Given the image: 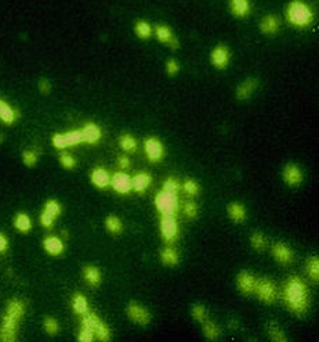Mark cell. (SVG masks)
<instances>
[{
  "label": "cell",
  "mask_w": 319,
  "mask_h": 342,
  "mask_svg": "<svg viewBox=\"0 0 319 342\" xmlns=\"http://www.w3.org/2000/svg\"><path fill=\"white\" fill-rule=\"evenodd\" d=\"M283 299L286 306L296 315H303L307 312L309 298L304 281L299 277H290L283 288Z\"/></svg>",
  "instance_id": "6da1fadb"
},
{
  "label": "cell",
  "mask_w": 319,
  "mask_h": 342,
  "mask_svg": "<svg viewBox=\"0 0 319 342\" xmlns=\"http://www.w3.org/2000/svg\"><path fill=\"white\" fill-rule=\"evenodd\" d=\"M286 20L292 26L304 30L314 22V10L304 0H292L286 6Z\"/></svg>",
  "instance_id": "7a4b0ae2"
},
{
  "label": "cell",
  "mask_w": 319,
  "mask_h": 342,
  "mask_svg": "<svg viewBox=\"0 0 319 342\" xmlns=\"http://www.w3.org/2000/svg\"><path fill=\"white\" fill-rule=\"evenodd\" d=\"M82 326L88 327L91 331L94 332V338L99 339V341L107 342L111 339V331L109 327L101 319L95 315V313L87 312L86 315L82 316Z\"/></svg>",
  "instance_id": "3957f363"
},
{
  "label": "cell",
  "mask_w": 319,
  "mask_h": 342,
  "mask_svg": "<svg viewBox=\"0 0 319 342\" xmlns=\"http://www.w3.org/2000/svg\"><path fill=\"white\" fill-rule=\"evenodd\" d=\"M20 319L11 316L9 313L3 315L0 322V341L2 342H14L17 339L18 328H20Z\"/></svg>",
  "instance_id": "277c9868"
},
{
  "label": "cell",
  "mask_w": 319,
  "mask_h": 342,
  "mask_svg": "<svg viewBox=\"0 0 319 342\" xmlns=\"http://www.w3.org/2000/svg\"><path fill=\"white\" fill-rule=\"evenodd\" d=\"M51 143L57 150H67L68 147H74L78 144L83 143V137H82V132L80 129L69 130L65 133H55L51 137Z\"/></svg>",
  "instance_id": "5b68a950"
},
{
  "label": "cell",
  "mask_w": 319,
  "mask_h": 342,
  "mask_svg": "<svg viewBox=\"0 0 319 342\" xmlns=\"http://www.w3.org/2000/svg\"><path fill=\"white\" fill-rule=\"evenodd\" d=\"M155 205H156L157 211L161 213H172L176 215L178 211L180 203H178V197L177 194L169 193V191H159L155 197Z\"/></svg>",
  "instance_id": "8992f818"
},
{
  "label": "cell",
  "mask_w": 319,
  "mask_h": 342,
  "mask_svg": "<svg viewBox=\"0 0 319 342\" xmlns=\"http://www.w3.org/2000/svg\"><path fill=\"white\" fill-rule=\"evenodd\" d=\"M144 151L147 154L148 161L152 164L161 162L165 157V146L155 136H149L144 140Z\"/></svg>",
  "instance_id": "52a82bcc"
},
{
  "label": "cell",
  "mask_w": 319,
  "mask_h": 342,
  "mask_svg": "<svg viewBox=\"0 0 319 342\" xmlns=\"http://www.w3.org/2000/svg\"><path fill=\"white\" fill-rule=\"evenodd\" d=\"M254 294L259 297L261 302L272 303L276 299V288L272 281L268 278H259L256 280Z\"/></svg>",
  "instance_id": "ba28073f"
},
{
  "label": "cell",
  "mask_w": 319,
  "mask_h": 342,
  "mask_svg": "<svg viewBox=\"0 0 319 342\" xmlns=\"http://www.w3.org/2000/svg\"><path fill=\"white\" fill-rule=\"evenodd\" d=\"M161 234L167 243L176 241L178 237V223H177L176 215L172 213H162L161 218Z\"/></svg>",
  "instance_id": "9c48e42d"
},
{
  "label": "cell",
  "mask_w": 319,
  "mask_h": 342,
  "mask_svg": "<svg viewBox=\"0 0 319 342\" xmlns=\"http://www.w3.org/2000/svg\"><path fill=\"white\" fill-rule=\"evenodd\" d=\"M61 215V205L55 200L46 201L43 211L40 213V224L44 229H51L54 224V220Z\"/></svg>",
  "instance_id": "30bf717a"
},
{
  "label": "cell",
  "mask_w": 319,
  "mask_h": 342,
  "mask_svg": "<svg viewBox=\"0 0 319 342\" xmlns=\"http://www.w3.org/2000/svg\"><path fill=\"white\" fill-rule=\"evenodd\" d=\"M126 313H127L129 319L138 326H148L152 320V316H151V313L147 307H144L143 305H138L137 302L129 303L127 307H126Z\"/></svg>",
  "instance_id": "8fae6325"
},
{
  "label": "cell",
  "mask_w": 319,
  "mask_h": 342,
  "mask_svg": "<svg viewBox=\"0 0 319 342\" xmlns=\"http://www.w3.org/2000/svg\"><path fill=\"white\" fill-rule=\"evenodd\" d=\"M153 35L163 45H167L170 49L177 50L180 47V42L177 39V36L174 35V32L172 31V28L166 24H157L153 30Z\"/></svg>",
  "instance_id": "7c38bea8"
},
{
  "label": "cell",
  "mask_w": 319,
  "mask_h": 342,
  "mask_svg": "<svg viewBox=\"0 0 319 342\" xmlns=\"http://www.w3.org/2000/svg\"><path fill=\"white\" fill-rule=\"evenodd\" d=\"M230 60H231V54H230V50L227 46L217 45L211 50L210 63L217 70H226L230 65Z\"/></svg>",
  "instance_id": "4fadbf2b"
},
{
  "label": "cell",
  "mask_w": 319,
  "mask_h": 342,
  "mask_svg": "<svg viewBox=\"0 0 319 342\" xmlns=\"http://www.w3.org/2000/svg\"><path fill=\"white\" fill-rule=\"evenodd\" d=\"M112 189L118 194H129L133 190L132 178L124 172H118L111 176V184Z\"/></svg>",
  "instance_id": "5bb4252c"
},
{
  "label": "cell",
  "mask_w": 319,
  "mask_h": 342,
  "mask_svg": "<svg viewBox=\"0 0 319 342\" xmlns=\"http://www.w3.org/2000/svg\"><path fill=\"white\" fill-rule=\"evenodd\" d=\"M259 88V79L257 78H247L242 82L235 90V97L239 101H245V100L250 99L251 96L254 95L256 90Z\"/></svg>",
  "instance_id": "9a60e30c"
},
{
  "label": "cell",
  "mask_w": 319,
  "mask_h": 342,
  "mask_svg": "<svg viewBox=\"0 0 319 342\" xmlns=\"http://www.w3.org/2000/svg\"><path fill=\"white\" fill-rule=\"evenodd\" d=\"M256 280H257V278H256L253 274L243 270V272H241L238 276H236V287H238V290H239L242 294L250 295V294H254Z\"/></svg>",
  "instance_id": "2e32d148"
},
{
  "label": "cell",
  "mask_w": 319,
  "mask_h": 342,
  "mask_svg": "<svg viewBox=\"0 0 319 342\" xmlns=\"http://www.w3.org/2000/svg\"><path fill=\"white\" fill-rule=\"evenodd\" d=\"M82 132V137H83V143L87 144H97L103 137V130L99 125L94 122H87L83 128L80 129Z\"/></svg>",
  "instance_id": "e0dca14e"
},
{
  "label": "cell",
  "mask_w": 319,
  "mask_h": 342,
  "mask_svg": "<svg viewBox=\"0 0 319 342\" xmlns=\"http://www.w3.org/2000/svg\"><path fill=\"white\" fill-rule=\"evenodd\" d=\"M259 28H260L261 34H264V35H276L280 30V21L275 14H267L260 21Z\"/></svg>",
  "instance_id": "ac0fdd59"
},
{
  "label": "cell",
  "mask_w": 319,
  "mask_h": 342,
  "mask_svg": "<svg viewBox=\"0 0 319 342\" xmlns=\"http://www.w3.org/2000/svg\"><path fill=\"white\" fill-rule=\"evenodd\" d=\"M283 182L289 186H299L303 182V172L296 164H288L282 172Z\"/></svg>",
  "instance_id": "d6986e66"
},
{
  "label": "cell",
  "mask_w": 319,
  "mask_h": 342,
  "mask_svg": "<svg viewBox=\"0 0 319 342\" xmlns=\"http://www.w3.org/2000/svg\"><path fill=\"white\" fill-rule=\"evenodd\" d=\"M272 256L276 262L286 265V263H290L293 261V251L288 244L276 243L272 247Z\"/></svg>",
  "instance_id": "ffe728a7"
},
{
  "label": "cell",
  "mask_w": 319,
  "mask_h": 342,
  "mask_svg": "<svg viewBox=\"0 0 319 342\" xmlns=\"http://www.w3.org/2000/svg\"><path fill=\"white\" fill-rule=\"evenodd\" d=\"M42 245H43L44 251L49 255H51V256H58V255L64 252L65 249L64 241L61 238L55 237V236H49V237L44 238Z\"/></svg>",
  "instance_id": "44dd1931"
},
{
  "label": "cell",
  "mask_w": 319,
  "mask_h": 342,
  "mask_svg": "<svg viewBox=\"0 0 319 342\" xmlns=\"http://www.w3.org/2000/svg\"><path fill=\"white\" fill-rule=\"evenodd\" d=\"M230 10H231V14L236 18H245L251 11L250 0H231Z\"/></svg>",
  "instance_id": "7402d4cb"
},
{
  "label": "cell",
  "mask_w": 319,
  "mask_h": 342,
  "mask_svg": "<svg viewBox=\"0 0 319 342\" xmlns=\"http://www.w3.org/2000/svg\"><path fill=\"white\" fill-rule=\"evenodd\" d=\"M90 180L91 183L99 187V189H107L109 184H111V175L108 174V170H105L104 168H94L90 175Z\"/></svg>",
  "instance_id": "603a6c76"
},
{
  "label": "cell",
  "mask_w": 319,
  "mask_h": 342,
  "mask_svg": "<svg viewBox=\"0 0 319 342\" xmlns=\"http://www.w3.org/2000/svg\"><path fill=\"white\" fill-rule=\"evenodd\" d=\"M20 114L15 108H13L7 101L0 99V121L6 125H13L18 119Z\"/></svg>",
  "instance_id": "cb8c5ba5"
},
{
  "label": "cell",
  "mask_w": 319,
  "mask_h": 342,
  "mask_svg": "<svg viewBox=\"0 0 319 342\" xmlns=\"http://www.w3.org/2000/svg\"><path fill=\"white\" fill-rule=\"evenodd\" d=\"M83 278L88 286L99 287L101 284V280H103V274H101L99 268H95L93 265H87L83 268Z\"/></svg>",
  "instance_id": "d4e9b609"
},
{
  "label": "cell",
  "mask_w": 319,
  "mask_h": 342,
  "mask_svg": "<svg viewBox=\"0 0 319 342\" xmlns=\"http://www.w3.org/2000/svg\"><path fill=\"white\" fill-rule=\"evenodd\" d=\"M151 182H152V178L145 172L137 174L134 178H132L133 190L137 191V193H145V190L149 187Z\"/></svg>",
  "instance_id": "484cf974"
},
{
  "label": "cell",
  "mask_w": 319,
  "mask_h": 342,
  "mask_svg": "<svg viewBox=\"0 0 319 342\" xmlns=\"http://www.w3.org/2000/svg\"><path fill=\"white\" fill-rule=\"evenodd\" d=\"M228 216L235 222V223H242L246 219V208L239 203H231L227 208Z\"/></svg>",
  "instance_id": "4316f807"
},
{
  "label": "cell",
  "mask_w": 319,
  "mask_h": 342,
  "mask_svg": "<svg viewBox=\"0 0 319 342\" xmlns=\"http://www.w3.org/2000/svg\"><path fill=\"white\" fill-rule=\"evenodd\" d=\"M134 34L137 36L138 39L141 40H148L151 36H152L153 31L151 24L145 20H138L136 21L134 24Z\"/></svg>",
  "instance_id": "83f0119b"
},
{
  "label": "cell",
  "mask_w": 319,
  "mask_h": 342,
  "mask_svg": "<svg viewBox=\"0 0 319 342\" xmlns=\"http://www.w3.org/2000/svg\"><path fill=\"white\" fill-rule=\"evenodd\" d=\"M161 261L166 266H176L180 262V256H178V252L174 248L167 245V247L163 248L162 252H161Z\"/></svg>",
  "instance_id": "f1b7e54d"
},
{
  "label": "cell",
  "mask_w": 319,
  "mask_h": 342,
  "mask_svg": "<svg viewBox=\"0 0 319 342\" xmlns=\"http://www.w3.org/2000/svg\"><path fill=\"white\" fill-rule=\"evenodd\" d=\"M13 224H14V227L18 232H21V233H28V232H30V229H32V220L24 212H18L15 215Z\"/></svg>",
  "instance_id": "f546056e"
},
{
  "label": "cell",
  "mask_w": 319,
  "mask_h": 342,
  "mask_svg": "<svg viewBox=\"0 0 319 342\" xmlns=\"http://www.w3.org/2000/svg\"><path fill=\"white\" fill-rule=\"evenodd\" d=\"M72 309H74L76 315H80V316L86 315L88 312L87 298L80 293L75 294L74 297H72Z\"/></svg>",
  "instance_id": "4dcf8cb0"
},
{
  "label": "cell",
  "mask_w": 319,
  "mask_h": 342,
  "mask_svg": "<svg viewBox=\"0 0 319 342\" xmlns=\"http://www.w3.org/2000/svg\"><path fill=\"white\" fill-rule=\"evenodd\" d=\"M119 146H120V149L123 151H126V153H136L138 149V144L137 140L133 137L132 134L129 133H123L120 137H119Z\"/></svg>",
  "instance_id": "1f68e13d"
},
{
  "label": "cell",
  "mask_w": 319,
  "mask_h": 342,
  "mask_svg": "<svg viewBox=\"0 0 319 342\" xmlns=\"http://www.w3.org/2000/svg\"><path fill=\"white\" fill-rule=\"evenodd\" d=\"M105 229L111 234H120L123 232L122 220L115 215H109L105 218Z\"/></svg>",
  "instance_id": "d6a6232c"
},
{
  "label": "cell",
  "mask_w": 319,
  "mask_h": 342,
  "mask_svg": "<svg viewBox=\"0 0 319 342\" xmlns=\"http://www.w3.org/2000/svg\"><path fill=\"white\" fill-rule=\"evenodd\" d=\"M21 158H22V164L26 166V168H34L38 165L39 162V153L34 149H28L22 151V155H21Z\"/></svg>",
  "instance_id": "836d02e7"
},
{
  "label": "cell",
  "mask_w": 319,
  "mask_h": 342,
  "mask_svg": "<svg viewBox=\"0 0 319 342\" xmlns=\"http://www.w3.org/2000/svg\"><path fill=\"white\" fill-rule=\"evenodd\" d=\"M202 330H203V334L205 337L209 338V339H216V338L220 337V328L218 326H216L213 322H205L202 323Z\"/></svg>",
  "instance_id": "e575fe53"
},
{
  "label": "cell",
  "mask_w": 319,
  "mask_h": 342,
  "mask_svg": "<svg viewBox=\"0 0 319 342\" xmlns=\"http://www.w3.org/2000/svg\"><path fill=\"white\" fill-rule=\"evenodd\" d=\"M58 161H59V164H61V166L65 169H68V170L75 169L76 168V165H78V162H76V159H75L74 155H72V154L67 153L65 150H62L61 154H59Z\"/></svg>",
  "instance_id": "d590c367"
},
{
  "label": "cell",
  "mask_w": 319,
  "mask_h": 342,
  "mask_svg": "<svg viewBox=\"0 0 319 342\" xmlns=\"http://www.w3.org/2000/svg\"><path fill=\"white\" fill-rule=\"evenodd\" d=\"M268 332H270V337L272 341L275 342H285L286 337H285V332L283 330L276 324V323L271 322L270 326H268Z\"/></svg>",
  "instance_id": "8d00e7d4"
},
{
  "label": "cell",
  "mask_w": 319,
  "mask_h": 342,
  "mask_svg": "<svg viewBox=\"0 0 319 342\" xmlns=\"http://www.w3.org/2000/svg\"><path fill=\"white\" fill-rule=\"evenodd\" d=\"M307 273L312 280L318 281L319 278V259L318 256H311L307 262Z\"/></svg>",
  "instance_id": "74e56055"
},
{
  "label": "cell",
  "mask_w": 319,
  "mask_h": 342,
  "mask_svg": "<svg viewBox=\"0 0 319 342\" xmlns=\"http://www.w3.org/2000/svg\"><path fill=\"white\" fill-rule=\"evenodd\" d=\"M43 330L49 335H57L59 331V323L54 318H46L43 320Z\"/></svg>",
  "instance_id": "f35d334b"
},
{
  "label": "cell",
  "mask_w": 319,
  "mask_h": 342,
  "mask_svg": "<svg viewBox=\"0 0 319 342\" xmlns=\"http://www.w3.org/2000/svg\"><path fill=\"white\" fill-rule=\"evenodd\" d=\"M191 316L194 320H197V322L199 323H203L205 320H206V309H205V306L203 305H194V306L191 307Z\"/></svg>",
  "instance_id": "ab89813d"
},
{
  "label": "cell",
  "mask_w": 319,
  "mask_h": 342,
  "mask_svg": "<svg viewBox=\"0 0 319 342\" xmlns=\"http://www.w3.org/2000/svg\"><path fill=\"white\" fill-rule=\"evenodd\" d=\"M251 247L257 249V251H261L264 249L265 245H267V240H265L264 234L263 233H253L250 237Z\"/></svg>",
  "instance_id": "60d3db41"
},
{
  "label": "cell",
  "mask_w": 319,
  "mask_h": 342,
  "mask_svg": "<svg viewBox=\"0 0 319 342\" xmlns=\"http://www.w3.org/2000/svg\"><path fill=\"white\" fill-rule=\"evenodd\" d=\"M165 70H166L169 76H176L180 72V64L176 59H169L165 65Z\"/></svg>",
  "instance_id": "b9f144b4"
},
{
  "label": "cell",
  "mask_w": 319,
  "mask_h": 342,
  "mask_svg": "<svg viewBox=\"0 0 319 342\" xmlns=\"http://www.w3.org/2000/svg\"><path fill=\"white\" fill-rule=\"evenodd\" d=\"M95 338H94V332L90 330L88 327H84V326H82L80 327V331H79V335H78V341L80 342H91L94 341Z\"/></svg>",
  "instance_id": "7bdbcfd3"
},
{
  "label": "cell",
  "mask_w": 319,
  "mask_h": 342,
  "mask_svg": "<svg viewBox=\"0 0 319 342\" xmlns=\"http://www.w3.org/2000/svg\"><path fill=\"white\" fill-rule=\"evenodd\" d=\"M184 191H185L188 195H197V194H199V184H198L195 180L187 179V180L184 182Z\"/></svg>",
  "instance_id": "ee69618b"
},
{
  "label": "cell",
  "mask_w": 319,
  "mask_h": 342,
  "mask_svg": "<svg viewBox=\"0 0 319 342\" xmlns=\"http://www.w3.org/2000/svg\"><path fill=\"white\" fill-rule=\"evenodd\" d=\"M163 190H165V191H169V193L177 194L178 193V190H180V183L177 182L176 179L169 178L166 182L163 183Z\"/></svg>",
  "instance_id": "f6af8a7d"
},
{
  "label": "cell",
  "mask_w": 319,
  "mask_h": 342,
  "mask_svg": "<svg viewBox=\"0 0 319 342\" xmlns=\"http://www.w3.org/2000/svg\"><path fill=\"white\" fill-rule=\"evenodd\" d=\"M184 213L188 218H197L198 216V205L192 201H187L184 204Z\"/></svg>",
  "instance_id": "bcb514c9"
},
{
  "label": "cell",
  "mask_w": 319,
  "mask_h": 342,
  "mask_svg": "<svg viewBox=\"0 0 319 342\" xmlns=\"http://www.w3.org/2000/svg\"><path fill=\"white\" fill-rule=\"evenodd\" d=\"M38 89L42 95H50L51 93V89H53V86H51V82H50L47 78H42L38 82Z\"/></svg>",
  "instance_id": "7dc6e473"
},
{
  "label": "cell",
  "mask_w": 319,
  "mask_h": 342,
  "mask_svg": "<svg viewBox=\"0 0 319 342\" xmlns=\"http://www.w3.org/2000/svg\"><path fill=\"white\" fill-rule=\"evenodd\" d=\"M118 165L119 168L122 169H126L130 166V159H129V157H126V155H120V157H118Z\"/></svg>",
  "instance_id": "c3c4849f"
},
{
  "label": "cell",
  "mask_w": 319,
  "mask_h": 342,
  "mask_svg": "<svg viewBox=\"0 0 319 342\" xmlns=\"http://www.w3.org/2000/svg\"><path fill=\"white\" fill-rule=\"evenodd\" d=\"M7 248H9V240L5 234H0V253L5 252Z\"/></svg>",
  "instance_id": "681fc988"
}]
</instances>
